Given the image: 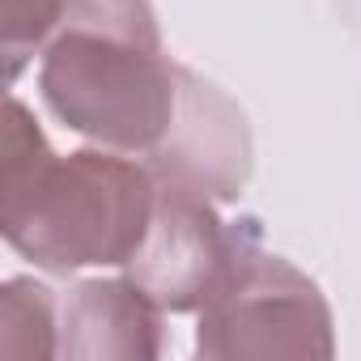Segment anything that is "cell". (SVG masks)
<instances>
[{
	"mask_svg": "<svg viewBox=\"0 0 361 361\" xmlns=\"http://www.w3.org/2000/svg\"><path fill=\"white\" fill-rule=\"evenodd\" d=\"M157 174L115 149L51 153L30 106H5V243L43 272L123 268L149 234Z\"/></svg>",
	"mask_w": 361,
	"mask_h": 361,
	"instance_id": "cell-1",
	"label": "cell"
},
{
	"mask_svg": "<svg viewBox=\"0 0 361 361\" xmlns=\"http://www.w3.org/2000/svg\"><path fill=\"white\" fill-rule=\"evenodd\" d=\"M183 64L166 60L161 43L60 22L39 60V94L47 111L77 136L149 157L174 123Z\"/></svg>",
	"mask_w": 361,
	"mask_h": 361,
	"instance_id": "cell-2",
	"label": "cell"
},
{
	"mask_svg": "<svg viewBox=\"0 0 361 361\" xmlns=\"http://www.w3.org/2000/svg\"><path fill=\"white\" fill-rule=\"evenodd\" d=\"M234 255L196 310V353L209 361H276V357H331V306L319 285L289 259L264 251L259 221H234Z\"/></svg>",
	"mask_w": 361,
	"mask_h": 361,
	"instance_id": "cell-3",
	"label": "cell"
},
{
	"mask_svg": "<svg viewBox=\"0 0 361 361\" xmlns=\"http://www.w3.org/2000/svg\"><path fill=\"white\" fill-rule=\"evenodd\" d=\"M234 230L217 217V200L157 178L149 234L123 268L166 314H192L213 298L234 255Z\"/></svg>",
	"mask_w": 361,
	"mask_h": 361,
	"instance_id": "cell-4",
	"label": "cell"
},
{
	"mask_svg": "<svg viewBox=\"0 0 361 361\" xmlns=\"http://www.w3.org/2000/svg\"><path fill=\"white\" fill-rule=\"evenodd\" d=\"M166 183L192 188L209 200H238L251 178V128L234 98L183 68L170 136L145 157Z\"/></svg>",
	"mask_w": 361,
	"mask_h": 361,
	"instance_id": "cell-5",
	"label": "cell"
},
{
	"mask_svg": "<svg viewBox=\"0 0 361 361\" xmlns=\"http://www.w3.org/2000/svg\"><path fill=\"white\" fill-rule=\"evenodd\" d=\"M161 306L132 281H81L60 298V357L149 361L161 353Z\"/></svg>",
	"mask_w": 361,
	"mask_h": 361,
	"instance_id": "cell-6",
	"label": "cell"
},
{
	"mask_svg": "<svg viewBox=\"0 0 361 361\" xmlns=\"http://www.w3.org/2000/svg\"><path fill=\"white\" fill-rule=\"evenodd\" d=\"M0 357L43 361L60 357V298L30 281L13 276L0 289Z\"/></svg>",
	"mask_w": 361,
	"mask_h": 361,
	"instance_id": "cell-7",
	"label": "cell"
},
{
	"mask_svg": "<svg viewBox=\"0 0 361 361\" xmlns=\"http://www.w3.org/2000/svg\"><path fill=\"white\" fill-rule=\"evenodd\" d=\"M68 0H5V26H0V43H5V81L13 85L22 68L43 56L51 35L64 22Z\"/></svg>",
	"mask_w": 361,
	"mask_h": 361,
	"instance_id": "cell-8",
	"label": "cell"
}]
</instances>
